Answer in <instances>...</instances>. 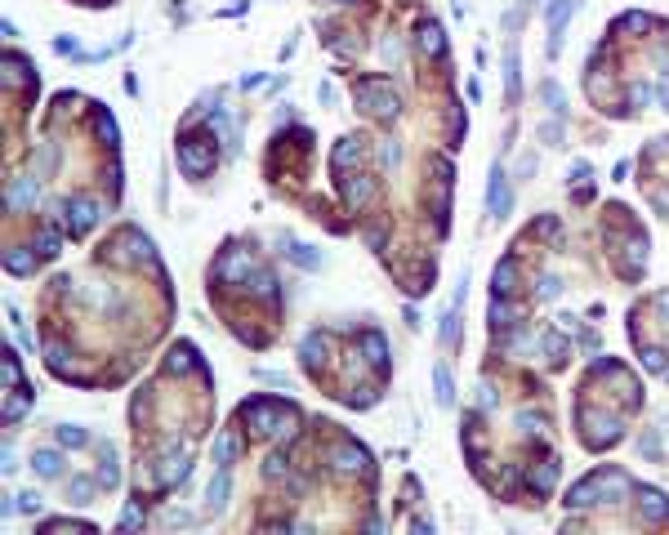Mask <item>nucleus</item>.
I'll list each match as a JSON object with an SVG mask.
<instances>
[{
    "mask_svg": "<svg viewBox=\"0 0 669 535\" xmlns=\"http://www.w3.org/2000/svg\"><path fill=\"white\" fill-rule=\"evenodd\" d=\"M357 107L371 112V116H389L393 120L402 112V103H398V94L384 85V81H362V85H357Z\"/></svg>",
    "mask_w": 669,
    "mask_h": 535,
    "instance_id": "1",
    "label": "nucleus"
},
{
    "mask_svg": "<svg viewBox=\"0 0 669 535\" xmlns=\"http://www.w3.org/2000/svg\"><path fill=\"white\" fill-rule=\"evenodd\" d=\"M178 165H183V174H192V178L210 174V170H214L210 138H192V134H183V138H178Z\"/></svg>",
    "mask_w": 669,
    "mask_h": 535,
    "instance_id": "2",
    "label": "nucleus"
},
{
    "mask_svg": "<svg viewBox=\"0 0 669 535\" xmlns=\"http://www.w3.org/2000/svg\"><path fill=\"white\" fill-rule=\"evenodd\" d=\"M68 214H72V219H68L72 232H90L94 223L103 219V205L90 201V196H72V201H68Z\"/></svg>",
    "mask_w": 669,
    "mask_h": 535,
    "instance_id": "3",
    "label": "nucleus"
},
{
    "mask_svg": "<svg viewBox=\"0 0 669 535\" xmlns=\"http://www.w3.org/2000/svg\"><path fill=\"white\" fill-rule=\"evenodd\" d=\"M486 205H491L495 219H504V214H508V183H504V170H500V165H491V178H486Z\"/></svg>",
    "mask_w": 669,
    "mask_h": 535,
    "instance_id": "4",
    "label": "nucleus"
},
{
    "mask_svg": "<svg viewBox=\"0 0 669 535\" xmlns=\"http://www.w3.org/2000/svg\"><path fill=\"white\" fill-rule=\"evenodd\" d=\"M36 196H41V178L36 174H23L9 183V210H23V205H36Z\"/></svg>",
    "mask_w": 669,
    "mask_h": 535,
    "instance_id": "5",
    "label": "nucleus"
},
{
    "mask_svg": "<svg viewBox=\"0 0 669 535\" xmlns=\"http://www.w3.org/2000/svg\"><path fill=\"white\" fill-rule=\"evenodd\" d=\"M580 419H589L585 410H580ZM589 442H598V446L620 442V419H616V415H598V419H589Z\"/></svg>",
    "mask_w": 669,
    "mask_h": 535,
    "instance_id": "6",
    "label": "nucleus"
},
{
    "mask_svg": "<svg viewBox=\"0 0 669 535\" xmlns=\"http://www.w3.org/2000/svg\"><path fill=\"white\" fill-rule=\"evenodd\" d=\"M241 277H250V259L241 255V250H228V255L214 264V281H241Z\"/></svg>",
    "mask_w": 669,
    "mask_h": 535,
    "instance_id": "7",
    "label": "nucleus"
},
{
    "mask_svg": "<svg viewBox=\"0 0 669 535\" xmlns=\"http://www.w3.org/2000/svg\"><path fill=\"white\" fill-rule=\"evenodd\" d=\"M326 348H331V335H326V331L304 335V344H299V361H304V366H322L326 361Z\"/></svg>",
    "mask_w": 669,
    "mask_h": 535,
    "instance_id": "8",
    "label": "nucleus"
},
{
    "mask_svg": "<svg viewBox=\"0 0 669 535\" xmlns=\"http://www.w3.org/2000/svg\"><path fill=\"white\" fill-rule=\"evenodd\" d=\"M504 94H508V103H517V94H522V63H517V45H508V50H504Z\"/></svg>",
    "mask_w": 669,
    "mask_h": 535,
    "instance_id": "9",
    "label": "nucleus"
},
{
    "mask_svg": "<svg viewBox=\"0 0 669 535\" xmlns=\"http://www.w3.org/2000/svg\"><path fill=\"white\" fill-rule=\"evenodd\" d=\"M228 491H232L228 468H219V473L210 477V486H205V504H210V513H223V509H228Z\"/></svg>",
    "mask_w": 669,
    "mask_h": 535,
    "instance_id": "10",
    "label": "nucleus"
},
{
    "mask_svg": "<svg viewBox=\"0 0 669 535\" xmlns=\"http://www.w3.org/2000/svg\"><path fill=\"white\" fill-rule=\"evenodd\" d=\"M335 468L339 473H366V468H371V455H366L362 446H339L335 450Z\"/></svg>",
    "mask_w": 669,
    "mask_h": 535,
    "instance_id": "11",
    "label": "nucleus"
},
{
    "mask_svg": "<svg viewBox=\"0 0 669 535\" xmlns=\"http://www.w3.org/2000/svg\"><path fill=\"white\" fill-rule=\"evenodd\" d=\"M638 504H643V513H647L652 522H665V518H669V500L656 491V486H638Z\"/></svg>",
    "mask_w": 669,
    "mask_h": 535,
    "instance_id": "12",
    "label": "nucleus"
},
{
    "mask_svg": "<svg viewBox=\"0 0 669 535\" xmlns=\"http://www.w3.org/2000/svg\"><path fill=\"white\" fill-rule=\"evenodd\" d=\"M375 178H366V174H353V178H344V196H348V205H366L375 196Z\"/></svg>",
    "mask_w": 669,
    "mask_h": 535,
    "instance_id": "13",
    "label": "nucleus"
},
{
    "mask_svg": "<svg viewBox=\"0 0 669 535\" xmlns=\"http://www.w3.org/2000/svg\"><path fill=\"white\" fill-rule=\"evenodd\" d=\"M362 353H366V361H371V366H389V339H384L380 331H366L362 335Z\"/></svg>",
    "mask_w": 669,
    "mask_h": 535,
    "instance_id": "14",
    "label": "nucleus"
},
{
    "mask_svg": "<svg viewBox=\"0 0 669 535\" xmlns=\"http://www.w3.org/2000/svg\"><path fill=\"white\" fill-rule=\"evenodd\" d=\"M420 45H424V54H429V59H442V54H446V36H442V27L438 23H424L420 27Z\"/></svg>",
    "mask_w": 669,
    "mask_h": 535,
    "instance_id": "15",
    "label": "nucleus"
},
{
    "mask_svg": "<svg viewBox=\"0 0 669 535\" xmlns=\"http://www.w3.org/2000/svg\"><path fill=\"white\" fill-rule=\"evenodd\" d=\"M32 468H36L41 477H59V473H63V455H59L54 446H45V450H36V455H32Z\"/></svg>",
    "mask_w": 669,
    "mask_h": 535,
    "instance_id": "16",
    "label": "nucleus"
},
{
    "mask_svg": "<svg viewBox=\"0 0 669 535\" xmlns=\"http://www.w3.org/2000/svg\"><path fill=\"white\" fill-rule=\"evenodd\" d=\"M598 500H602V491H598V473H593V477H585V482H580L576 491L567 495V504H571V509H585V504H598Z\"/></svg>",
    "mask_w": 669,
    "mask_h": 535,
    "instance_id": "17",
    "label": "nucleus"
},
{
    "mask_svg": "<svg viewBox=\"0 0 669 535\" xmlns=\"http://www.w3.org/2000/svg\"><path fill=\"white\" fill-rule=\"evenodd\" d=\"M540 348H544V357H549V361H567V357H571V339H567L562 331H549V335L540 339Z\"/></svg>",
    "mask_w": 669,
    "mask_h": 535,
    "instance_id": "18",
    "label": "nucleus"
},
{
    "mask_svg": "<svg viewBox=\"0 0 669 535\" xmlns=\"http://www.w3.org/2000/svg\"><path fill=\"white\" fill-rule=\"evenodd\" d=\"M241 415H246L259 433H272V401H246V410H241Z\"/></svg>",
    "mask_w": 669,
    "mask_h": 535,
    "instance_id": "19",
    "label": "nucleus"
},
{
    "mask_svg": "<svg viewBox=\"0 0 669 535\" xmlns=\"http://www.w3.org/2000/svg\"><path fill=\"white\" fill-rule=\"evenodd\" d=\"M237 455H241V437L237 433H223L219 442H214V464H219V468H228Z\"/></svg>",
    "mask_w": 669,
    "mask_h": 535,
    "instance_id": "20",
    "label": "nucleus"
},
{
    "mask_svg": "<svg viewBox=\"0 0 669 535\" xmlns=\"http://www.w3.org/2000/svg\"><path fill=\"white\" fill-rule=\"evenodd\" d=\"M433 384H438V406L451 410V406H455V384H451V370H446V366H438V370H433Z\"/></svg>",
    "mask_w": 669,
    "mask_h": 535,
    "instance_id": "21",
    "label": "nucleus"
},
{
    "mask_svg": "<svg viewBox=\"0 0 669 535\" xmlns=\"http://www.w3.org/2000/svg\"><path fill=\"white\" fill-rule=\"evenodd\" d=\"M27 410H32V388L23 384V388H18V397H9V401H5V424H18V419H23Z\"/></svg>",
    "mask_w": 669,
    "mask_h": 535,
    "instance_id": "22",
    "label": "nucleus"
},
{
    "mask_svg": "<svg viewBox=\"0 0 669 535\" xmlns=\"http://www.w3.org/2000/svg\"><path fill=\"white\" fill-rule=\"evenodd\" d=\"M513 259H504V264H495V281H491V290H495V299H508L513 295Z\"/></svg>",
    "mask_w": 669,
    "mask_h": 535,
    "instance_id": "23",
    "label": "nucleus"
},
{
    "mask_svg": "<svg viewBox=\"0 0 669 535\" xmlns=\"http://www.w3.org/2000/svg\"><path fill=\"white\" fill-rule=\"evenodd\" d=\"M362 161V138H344V143L335 147V170H344V165H357Z\"/></svg>",
    "mask_w": 669,
    "mask_h": 535,
    "instance_id": "24",
    "label": "nucleus"
},
{
    "mask_svg": "<svg viewBox=\"0 0 669 535\" xmlns=\"http://www.w3.org/2000/svg\"><path fill=\"white\" fill-rule=\"evenodd\" d=\"M54 437H59V446H63V450H81V446H90V433H85V428H76V424H63Z\"/></svg>",
    "mask_w": 669,
    "mask_h": 535,
    "instance_id": "25",
    "label": "nucleus"
},
{
    "mask_svg": "<svg viewBox=\"0 0 669 535\" xmlns=\"http://www.w3.org/2000/svg\"><path fill=\"white\" fill-rule=\"evenodd\" d=\"M116 482H121V468H116V459H112V442H103V473H99V486H103V491H112Z\"/></svg>",
    "mask_w": 669,
    "mask_h": 535,
    "instance_id": "26",
    "label": "nucleus"
},
{
    "mask_svg": "<svg viewBox=\"0 0 669 535\" xmlns=\"http://www.w3.org/2000/svg\"><path fill=\"white\" fill-rule=\"evenodd\" d=\"M286 246H290V259H295L304 272H317V268H322V255H317L313 246H295V241H286Z\"/></svg>",
    "mask_w": 669,
    "mask_h": 535,
    "instance_id": "27",
    "label": "nucleus"
},
{
    "mask_svg": "<svg viewBox=\"0 0 669 535\" xmlns=\"http://www.w3.org/2000/svg\"><path fill=\"white\" fill-rule=\"evenodd\" d=\"M183 477H187V459L178 455V459H165V464H161L156 482H161V486H174V482H183Z\"/></svg>",
    "mask_w": 669,
    "mask_h": 535,
    "instance_id": "28",
    "label": "nucleus"
},
{
    "mask_svg": "<svg viewBox=\"0 0 669 535\" xmlns=\"http://www.w3.org/2000/svg\"><path fill=\"white\" fill-rule=\"evenodd\" d=\"M5 67H9V72H5V81H9V85H18L23 76L32 81V72H36V67H32V59H18V54H9V59H5Z\"/></svg>",
    "mask_w": 669,
    "mask_h": 535,
    "instance_id": "29",
    "label": "nucleus"
},
{
    "mask_svg": "<svg viewBox=\"0 0 669 535\" xmlns=\"http://www.w3.org/2000/svg\"><path fill=\"white\" fill-rule=\"evenodd\" d=\"M558 468H562V464H553V459H549V464H540V468H535V477H531V486H535L540 495H549L553 482H558Z\"/></svg>",
    "mask_w": 669,
    "mask_h": 535,
    "instance_id": "30",
    "label": "nucleus"
},
{
    "mask_svg": "<svg viewBox=\"0 0 669 535\" xmlns=\"http://www.w3.org/2000/svg\"><path fill=\"white\" fill-rule=\"evenodd\" d=\"M45 361H50V370H54V375L72 370V348H68V344H50V353H45Z\"/></svg>",
    "mask_w": 669,
    "mask_h": 535,
    "instance_id": "31",
    "label": "nucleus"
},
{
    "mask_svg": "<svg viewBox=\"0 0 669 535\" xmlns=\"http://www.w3.org/2000/svg\"><path fill=\"white\" fill-rule=\"evenodd\" d=\"M5 268L14 272V277H27V272H36V259L23 255V250H5Z\"/></svg>",
    "mask_w": 669,
    "mask_h": 535,
    "instance_id": "32",
    "label": "nucleus"
},
{
    "mask_svg": "<svg viewBox=\"0 0 669 535\" xmlns=\"http://www.w3.org/2000/svg\"><path fill=\"white\" fill-rule=\"evenodd\" d=\"M94 125H99V134H103V143H107V147H116V143H121V134H116V120H112V112H107V107H99Z\"/></svg>",
    "mask_w": 669,
    "mask_h": 535,
    "instance_id": "33",
    "label": "nucleus"
},
{
    "mask_svg": "<svg viewBox=\"0 0 669 535\" xmlns=\"http://www.w3.org/2000/svg\"><path fill=\"white\" fill-rule=\"evenodd\" d=\"M250 295H259V299H272L277 295V281H272V272H250Z\"/></svg>",
    "mask_w": 669,
    "mask_h": 535,
    "instance_id": "34",
    "label": "nucleus"
},
{
    "mask_svg": "<svg viewBox=\"0 0 669 535\" xmlns=\"http://www.w3.org/2000/svg\"><path fill=\"white\" fill-rule=\"evenodd\" d=\"M486 322H491L495 331H504V326L513 322V308H508V299H495V304L486 308Z\"/></svg>",
    "mask_w": 669,
    "mask_h": 535,
    "instance_id": "35",
    "label": "nucleus"
},
{
    "mask_svg": "<svg viewBox=\"0 0 669 535\" xmlns=\"http://www.w3.org/2000/svg\"><path fill=\"white\" fill-rule=\"evenodd\" d=\"M90 495H94V482H90V477H72V482H68V500L72 504H90Z\"/></svg>",
    "mask_w": 669,
    "mask_h": 535,
    "instance_id": "36",
    "label": "nucleus"
},
{
    "mask_svg": "<svg viewBox=\"0 0 669 535\" xmlns=\"http://www.w3.org/2000/svg\"><path fill=\"white\" fill-rule=\"evenodd\" d=\"M169 370H174V375L192 370V348H187V344H178V348L169 353Z\"/></svg>",
    "mask_w": 669,
    "mask_h": 535,
    "instance_id": "37",
    "label": "nucleus"
},
{
    "mask_svg": "<svg viewBox=\"0 0 669 535\" xmlns=\"http://www.w3.org/2000/svg\"><path fill=\"white\" fill-rule=\"evenodd\" d=\"M540 94H544V103H549V112H558V116L567 112V98L558 94V85H553V81H544V85H540Z\"/></svg>",
    "mask_w": 669,
    "mask_h": 535,
    "instance_id": "38",
    "label": "nucleus"
},
{
    "mask_svg": "<svg viewBox=\"0 0 669 535\" xmlns=\"http://www.w3.org/2000/svg\"><path fill=\"white\" fill-rule=\"evenodd\" d=\"M455 339H460V317H455V308H451V313L442 317V344H446V348H451V344H455Z\"/></svg>",
    "mask_w": 669,
    "mask_h": 535,
    "instance_id": "39",
    "label": "nucleus"
},
{
    "mask_svg": "<svg viewBox=\"0 0 669 535\" xmlns=\"http://www.w3.org/2000/svg\"><path fill=\"white\" fill-rule=\"evenodd\" d=\"M59 246H63V241H59V232H54V228H45L41 237H36V250H41V255H59Z\"/></svg>",
    "mask_w": 669,
    "mask_h": 535,
    "instance_id": "40",
    "label": "nucleus"
},
{
    "mask_svg": "<svg viewBox=\"0 0 669 535\" xmlns=\"http://www.w3.org/2000/svg\"><path fill=\"white\" fill-rule=\"evenodd\" d=\"M18 513L36 518V513H41V495H36V491H23V495H18Z\"/></svg>",
    "mask_w": 669,
    "mask_h": 535,
    "instance_id": "41",
    "label": "nucleus"
},
{
    "mask_svg": "<svg viewBox=\"0 0 669 535\" xmlns=\"http://www.w3.org/2000/svg\"><path fill=\"white\" fill-rule=\"evenodd\" d=\"M5 388H23V375H18V357H5Z\"/></svg>",
    "mask_w": 669,
    "mask_h": 535,
    "instance_id": "42",
    "label": "nucleus"
},
{
    "mask_svg": "<svg viewBox=\"0 0 669 535\" xmlns=\"http://www.w3.org/2000/svg\"><path fill=\"white\" fill-rule=\"evenodd\" d=\"M540 138H544L549 147H558V143H562V125H558V120H544V125H540Z\"/></svg>",
    "mask_w": 669,
    "mask_h": 535,
    "instance_id": "43",
    "label": "nucleus"
},
{
    "mask_svg": "<svg viewBox=\"0 0 669 535\" xmlns=\"http://www.w3.org/2000/svg\"><path fill=\"white\" fill-rule=\"evenodd\" d=\"M643 366H647L652 375H661V370H665V353H661V348H647V353H643Z\"/></svg>",
    "mask_w": 669,
    "mask_h": 535,
    "instance_id": "44",
    "label": "nucleus"
},
{
    "mask_svg": "<svg viewBox=\"0 0 669 535\" xmlns=\"http://www.w3.org/2000/svg\"><path fill=\"white\" fill-rule=\"evenodd\" d=\"M558 290H562L558 277H540V290H535V295H540V299H558Z\"/></svg>",
    "mask_w": 669,
    "mask_h": 535,
    "instance_id": "45",
    "label": "nucleus"
},
{
    "mask_svg": "<svg viewBox=\"0 0 669 535\" xmlns=\"http://www.w3.org/2000/svg\"><path fill=\"white\" fill-rule=\"evenodd\" d=\"M121 527H125V531L130 527H143V509H138V504H130V509L121 513Z\"/></svg>",
    "mask_w": 669,
    "mask_h": 535,
    "instance_id": "46",
    "label": "nucleus"
},
{
    "mask_svg": "<svg viewBox=\"0 0 669 535\" xmlns=\"http://www.w3.org/2000/svg\"><path fill=\"white\" fill-rule=\"evenodd\" d=\"M263 473H268V477H281V473H286V455H281V450H277V455H268Z\"/></svg>",
    "mask_w": 669,
    "mask_h": 535,
    "instance_id": "47",
    "label": "nucleus"
},
{
    "mask_svg": "<svg viewBox=\"0 0 669 535\" xmlns=\"http://www.w3.org/2000/svg\"><path fill=\"white\" fill-rule=\"evenodd\" d=\"M625 27H634V32H652V18H647V14H629Z\"/></svg>",
    "mask_w": 669,
    "mask_h": 535,
    "instance_id": "48",
    "label": "nucleus"
},
{
    "mask_svg": "<svg viewBox=\"0 0 669 535\" xmlns=\"http://www.w3.org/2000/svg\"><path fill=\"white\" fill-rule=\"evenodd\" d=\"M647 98H652V85H634V90H629V103H634V107H643Z\"/></svg>",
    "mask_w": 669,
    "mask_h": 535,
    "instance_id": "49",
    "label": "nucleus"
},
{
    "mask_svg": "<svg viewBox=\"0 0 669 535\" xmlns=\"http://www.w3.org/2000/svg\"><path fill=\"white\" fill-rule=\"evenodd\" d=\"M477 406H495V388H486V384H477Z\"/></svg>",
    "mask_w": 669,
    "mask_h": 535,
    "instance_id": "50",
    "label": "nucleus"
},
{
    "mask_svg": "<svg viewBox=\"0 0 669 535\" xmlns=\"http://www.w3.org/2000/svg\"><path fill=\"white\" fill-rule=\"evenodd\" d=\"M517 424H522V433H526V428H531V433H540L544 419H540V415H526V410H522V415H517Z\"/></svg>",
    "mask_w": 669,
    "mask_h": 535,
    "instance_id": "51",
    "label": "nucleus"
},
{
    "mask_svg": "<svg viewBox=\"0 0 669 535\" xmlns=\"http://www.w3.org/2000/svg\"><path fill=\"white\" fill-rule=\"evenodd\" d=\"M54 50H59V54H76V41H72V36H59V41H54Z\"/></svg>",
    "mask_w": 669,
    "mask_h": 535,
    "instance_id": "52",
    "label": "nucleus"
},
{
    "mask_svg": "<svg viewBox=\"0 0 669 535\" xmlns=\"http://www.w3.org/2000/svg\"><path fill=\"white\" fill-rule=\"evenodd\" d=\"M661 98H665V107H669V85H665V94H661Z\"/></svg>",
    "mask_w": 669,
    "mask_h": 535,
    "instance_id": "53",
    "label": "nucleus"
},
{
    "mask_svg": "<svg viewBox=\"0 0 669 535\" xmlns=\"http://www.w3.org/2000/svg\"><path fill=\"white\" fill-rule=\"evenodd\" d=\"M339 5H348V0H339Z\"/></svg>",
    "mask_w": 669,
    "mask_h": 535,
    "instance_id": "54",
    "label": "nucleus"
}]
</instances>
